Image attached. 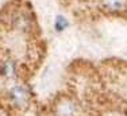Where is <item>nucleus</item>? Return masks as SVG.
I'll return each mask as SVG.
<instances>
[{"label": "nucleus", "instance_id": "f257e3e1", "mask_svg": "<svg viewBox=\"0 0 127 116\" xmlns=\"http://www.w3.org/2000/svg\"><path fill=\"white\" fill-rule=\"evenodd\" d=\"M10 97L11 100H12L15 108H25L27 105V103H29V93H27V90L25 88L22 87H15L12 90H11L10 93Z\"/></svg>", "mask_w": 127, "mask_h": 116}, {"label": "nucleus", "instance_id": "f03ea898", "mask_svg": "<svg viewBox=\"0 0 127 116\" xmlns=\"http://www.w3.org/2000/svg\"><path fill=\"white\" fill-rule=\"evenodd\" d=\"M57 114L58 116H76L77 105L72 99H64L60 101L57 107Z\"/></svg>", "mask_w": 127, "mask_h": 116}, {"label": "nucleus", "instance_id": "7ed1b4c3", "mask_svg": "<svg viewBox=\"0 0 127 116\" xmlns=\"http://www.w3.org/2000/svg\"><path fill=\"white\" fill-rule=\"evenodd\" d=\"M101 7L107 12L119 14L127 10V0H101Z\"/></svg>", "mask_w": 127, "mask_h": 116}, {"label": "nucleus", "instance_id": "20e7f679", "mask_svg": "<svg viewBox=\"0 0 127 116\" xmlns=\"http://www.w3.org/2000/svg\"><path fill=\"white\" fill-rule=\"evenodd\" d=\"M69 26V22L65 19L64 16H58L57 18V22H56V29L57 31H62L64 29H66V27Z\"/></svg>", "mask_w": 127, "mask_h": 116}]
</instances>
